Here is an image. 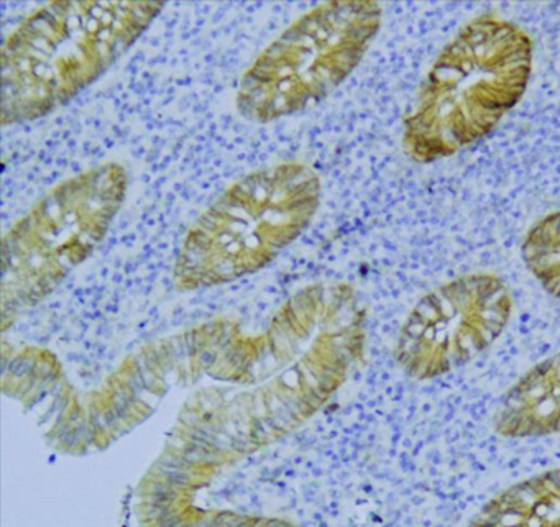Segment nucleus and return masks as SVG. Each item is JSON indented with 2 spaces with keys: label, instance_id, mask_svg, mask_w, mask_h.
<instances>
[{
  "label": "nucleus",
  "instance_id": "nucleus-1",
  "mask_svg": "<svg viewBox=\"0 0 560 527\" xmlns=\"http://www.w3.org/2000/svg\"><path fill=\"white\" fill-rule=\"evenodd\" d=\"M163 2L59 0L30 13L2 46V123L48 115L99 79Z\"/></svg>",
  "mask_w": 560,
  "mask_h": 527
},
{
  "label": "nucleus",
  "instance_id": "nucleus-2",
  "mask_svg": "<svg viewBox=\"0 0 560 527\" xmlns=\"http://www.w3.org/2000/svg\"><path fill=\"white\" fill-rule=\"evenodd\" d=\"M532 51L531 36L498 15L467 23L435 59L404 118L409 158L432 163L486 137L524 95Z\"/></svg>",
  "mask_w": 560,
  "mask_h": 527
},
{
  "label": "nucleus",
  "instance_id": "nucleus-3",
  "mask_svg": "<svg viewBox=\"0 0 560 527\" xmlns=\"http://www.w3.org/2000/svg\"><path fill=\"white\" fill-rule=\"evenodd\" d=\"M319 204L320 177L308 164L253 171L225 189L187 232L176 284L192 291L261 270L308 228Z\"/></svg>",
  "mask_w": 560,
  "mask_h": 527
},
{
  "label": "nucleus",
  "instance_id": "nucleus-4",
  "mask_svg": "<svg viewBox=\"0 0 560 527\" xmlns=\"http://www.w3.org/2000/svg\"><path fill=\"white\" fill-rule=\"evenodd\" d=\"M128 174L110 161L59 182L3 238V329L50 294L104 240L127 196Z\"/></svg>",
  "mask_w": 560,
  "mask_h": 527
},
{
  "label": "nucleus",
  "instance_id": "nucleus-5",
  "mask_svg": "<svg viewBox=\"0 0 560 527\" xmlns=\"http://www.w3.org/2000/svg\"><path fill=\"white\" fill-rule=\"evenodd\" d=\"M381 25V7L335 0L309 10L271 41L241 76L237 109L268 123L317 104L358 66Z\"/></svg>",
  "mask_w": 560,
  "mask_h": 527
},
{
  "label": "nucleus",
  "instance_id": "nucleus-6",
  "mask_svg": "<svg viewBox=\"0 0 560 527\" xmlns=\"http://www.w3.org/2000/svg\"><path fill=\"white\" fill-rule=\"evenodd\" d=\"M513 315V298L501 278L472 273L422 296L401 325L395 360L416 381L465 367L501 337Z\"/></svg>",
  "mask_w": 560,
  "mask_h": 527
},
{
  "label": "nucleus",
  "instance_id": "nucleus-7",
  "mask_svg": "<svg viewBox=\"0 0 560 527\" xmlns=\"http://www.w3.org/2000/svg\"><path fill=\"white\" fill-rule=\"evenodd\" d=\"M493 429L504 439L560 434V350L527 370L504 392Z\"/></svg>",
  "mask_w": 560,
  "mask_h": 527
},
{
  "label": "nucleus",
  "instance_id": "nucleus-8",
  "mask_svg": "<svg viewBox=\"0 0 560 527\" xmlns=\"http://www.w3.org/2000/svg\"><path fill=\"white\" fill-rule=\"evenodd\" d=\"M468 527H560V468L508 486L483 504Z\"/></svg>",
  "mask_w": 560,
  "mask_h": 527
},
{
  "label": "nucleus",
  "instance_id": "nucleus-9",
  "mask_svg": "<svg viewBox=\"0 0 560 527\" xmlns=\"http://www.w3.org/2000/svg\"><path fill=\"white\" fill-rule=\"evenodd\" d=\"M521 255L544 291L560 299V211L542 217L527 230Z\"/></svg>",
  "mask_w": 560,
  "mask_h": 527
}]
</instances>
